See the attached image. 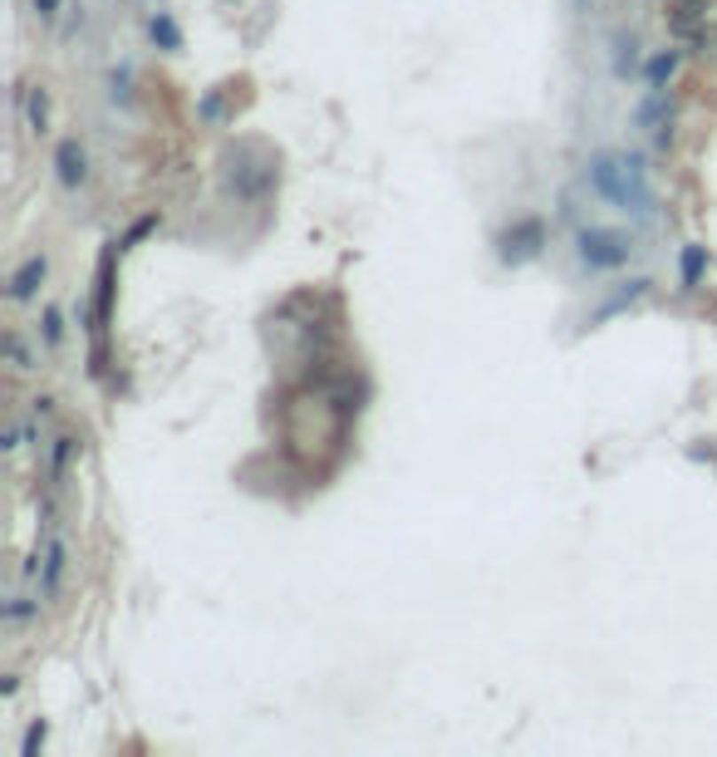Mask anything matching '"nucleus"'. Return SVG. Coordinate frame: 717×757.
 <instances>
[{"mask_svg":"<svg viewBox=\"0 0 717 757\" xmlns=\"http://www.w3.org/2000/svg\"><path fill=\"white\" fill-rule=\"evenodd\" d=\"M54 168H59L64 187H79V182L89 177V153L79 148V138H64L59 148H54Z\"/></svg>","mask_w":717,"mask_h":757,"instance_id":"obj_5","label":"nucleus"},{"mask_svg":"<svg viewBox=\"0 0 717 757\" xmlns=\"http://www.w3.org/2000/svg\"><path fill=\"white\" fill-rule=\"evenodd\" d=\"M678 59H683V54H678V50H658L654 59H649V69H643V79H649V89H664L668 79H674Z\"/></svg>","mask_w":717,"mask_h":757,"instance_id":"obj_8","label":"nucleus"},{"mask_svg":"<svg viewBox=\"0 0 717 757\" xmlns=\"http://www.w3.org/2000/svg\"><path fill=\"white\" fill-rule=\"evenodd\" d=\"M64 565H69V546H64V536H54V541L44 546V565H40V595H44V600L59 590Z\"/></svg>","mask_w":717,"mask_h":757,"instance_id":"obj_6","label":"nucleus"},{"mask_svg":"<svg viewBox=\"0 0 717 757\" xmlns=\"http://www.w3.org/2000/svg\"><path fill=\"white\" fill-rule=\"evenodd\" d=\"M44 747V723H30V733H25V743H20V757H35Z\"/></svg>","mask_w":717,"mask_h":757,"instance_id":"obj_13","label":"nucleus"},{"mask_svg":"<svg viewBox=\"0 0 717 757\" xmlns=\"http://www.w3.org/2000/svg\"><path fill=\"white\" fill-rule=\"evenodd\" d=\"M344 404H325V398H300V404H290V414H285V438H290V448L295 453H319L325 443H335L339 428H344Z\"/></svg>","mask_w":717,"mask_h":757,"instance_id":"obj_2","label":"nucleus"},{"mask_svg":"<svg viewBox=\"0 0 717 757\" xmlns=\"http://www.w3.org/2000/svg\"><path fill=\"white\" fill-rule=\"evenodd\" d=\"M585 172H590V187L610 207L634 212V217L654 212V187H649V172H643L639 158H629V153H595Z\"/></svg>","mask_w":717,"mask_h":757,"instance_id":"obj_1","label":"nucleus"},{"mask_svg":"<svg viewBox=\"0 0 717 757\" xmlns=\"http://www.w3.org/2000/svg\"><path fill=\"white\" fill-rule=\"evenodd\" d=\"M35 11H40V20H54V15H59V0H35Z\"/></svg>","mask_w":717,"mask_h":757,"instance_id":"obj_16","label":"nucleus"},{"mask_svg":"<svg viewBox=\"0 0 717 757\" xmlns=\"http://www.w3.org/2000/svg\"><path fill=\"white\" fill-rule=\"evenodd\" d=\"M703 266H707V246H683V290H693L703 280Z\"/></svg>","mask_w":717,"mask_h":757,"instance_id":"obj_10","label":"nucleus"},{"mask_svg":"<svg viewBox=\"0 0 717 757\" xmlns=\"http://www.w3.org/2000/svg\"><path fill=\"white\" fill-rule=\"evenodd\" d=\"M643 290H649V280H629V286H624L619 290V296H614V300H604V305L600 310H595V315H590V325H600V320H610V315H614V310H624V305H629V300H639L643 296Z\"/></svg>","mask_w":717,"mask_h":757,"instance_id":"obj_9","label":"nucleus"},{"mask_svg":"<svg viewBox=\"0 0 717 757\" xmlns=\"http://www.w3.org/2000/svg\"><path fill=\"white\" fill-rule=\"evenodd\" d=\"M44 271H50V261H44V256H30V261H25V266L11 276V300H30L35 286L44 280Z\"/></svg>","mask_w":717,"mask_h":757,"instance_id":"obj_7","label":"nucleus"},{"mask_svg":"<svg viewBox=\"0 0 717 757\" xmlns=\"http://www.w3.org/2000/svg\"><path fill=\"white\" fill-rule=\"evenodd\" d=\"M540 241H546V226L536 222V217H526V222H516L507 236H501V261H531L540 251Z\"/></svg>","mask_w":717,"mask_h":757,"instance_id":"obj_4","label":"nucleus"},{"mask_svg":"<svg viewBox=\"0 0 717 757\" xmlns=\"http://www.w3.org/2000/svg\"><path fill=\"white\" fill-rule=\"evenodd\" d=\"M30 123L35 133H44V89H30Z\"/></svg>","mask_w":717,"mask_h":757,"instance_id":"obj_14","label":"nucleus"},{"mask_svg":"<svg viewBox=\"0 0 717 757\" xmlns=\"http://www.w3.org/2000/svg\"><path fill=\"white\" fill-rule=\"evenodd\" d=\"M575 251H580V261L590 271H619L624 261H629V236L624 232H604V226H585L580 236H575Z\"/></svg>","mask_w":717,"mask_h":757,"instance_id":"obj_3","label":"nucleus"},{"mask_svg":"<svg viewBox=\"0 0 717 757\" xmlns=\"http://www.w3.org/2000/svg\"><path fill=\"white\" fill-rule=\"evenodd\" d=\"M153 40L162 44V50H182V30L172 15H153Z\"/></svg>","mask_w":717,"mask_h":757,"instance_id":"obj_11","label":"nucleus"},{"mask_svg":"<svg viewBox=\"0 0 717 757\" xmlns=\"http://www.w3.org/2000/svg\"><path fill=\"white\" fill-rule=\"evenodd\" d=\"M69 458H75V438L59 433V438H54V453H50V472H54V477L64 472V462H69Z\"/></svg>","mask_w":717,"mask_h":757,"instance_id":"obj_12","label":"nucleus"},{"mask_svg":"<svg viewBox=\"0 0 717 757\" xmlns=\"http://www.w3.org/2000/svg\"><path fill=\"white\" fill-rule=\"evenodd\" d=\"M59 335H64L59 310H44V340H50V344H59Z\"/></svg>","mask_w":717,"mask_h":757,"instance_id":"obj_15","label":"nucleus"}]
</instances>
